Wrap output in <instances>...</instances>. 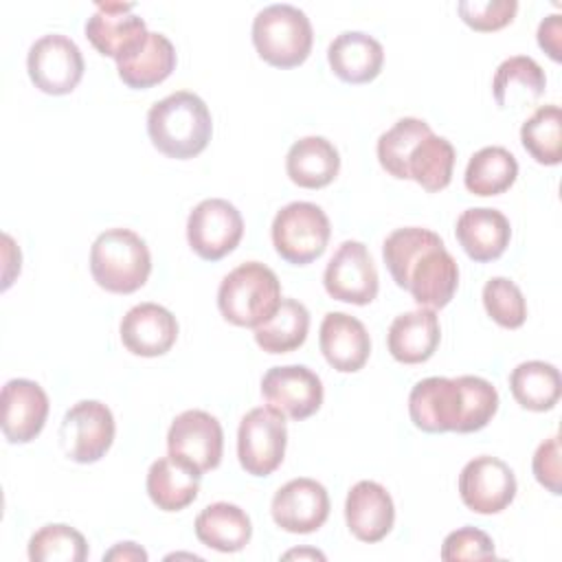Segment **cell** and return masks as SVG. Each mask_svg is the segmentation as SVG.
<instances>
[{"label": "cell", "instance_id": "cb8c5ba5", "mask_svg": "<svg viewBox=\"0 0 562 562\" xmlns=\"http://www.w3.org/2000/svg\"><path fill=\"white\" fill-rule=\"evenodd\" d=\"M327 61L334 75L345 83L373 81L384 64L382 44L362 31H345L336 35L327 48Z\"/></svg>", "mask_w": 562, "mask_h": 562}, {"label": "cell", "instance_id": "8fae6325", "mask_svg": "<svg viewBox=\"0 0 562 562\" xmlns=\"http://www.w3.org/2000/svg\"><path fill=\"white\" fill-rule=\"evenodd\" d=\"M167 448L169 454L191 463L202 474L215 470L224 450L222 424L206 411H184L169 426Z\"/></svg>", "mask_w": 562, "mask_h": 562}, {"label": "cell", "instance_id": "4dcf8cb0", "mask_svg": "<svg viewBox=\"0 0 562 562\" xmlns=\"http://www.w3.org/2000/svg\"><path fill=\"white\" fill-rule=\"evenodd\" d=\"M518 178V162L514 154L501 145L479 149L465 167V189L474 195H501Z\"/></svg>", "mask_w": 562, "mask_h": 562}, {"label": "cell", "instance_id": "277c9868", "mask_svg": "<svg viewBox=\"0 0 562 562\" xmlns=\"http://www.w3.org/2000/svg\"><path fill=\"white\" fill-rule=\"evenodd\" d=\"M252 44L259 57L274 68L301 66L312 53V22L292 4L263 7L252 20Z\"/></svg>", "mask_w": 562, "mask_h": 562}, {"label": "cell", "instance_id": "52a82bcc", "mask_svg": "<svg viewBox=\"0 0 562 562\" xmlns=\"http://www.w3.org/2000/svg\"><path fill=\"white\" fill-rule=\"evenodd\" d=\"M26 70L37 90L55 97L70 94L83 77V55L70 37L48 33L31 44Z\"/></svg>", "mask_w": 562, "mask_h": 562}, {"label": "cell", "instance_id": "d590c367", "mask_svg": "<svg viewBox=\"0 0 562 562\" xmlns=\"http://www.w3.org/2000/svg\"><path fill=\"white\" fill-rule=\"evenodd\" d=\"M430 132H432L430 125L422 119H415V116L400 119L391 130H386L378 138V160L382 169L397 180H408L406 165H408L411 151Z\"/></svg>", "mask_w": 562, "mask_h": 562}, {"label": "cell", "instance_id": "d4e9b609", "mask_svg": "<svg viewBox=\"0 0 562 562\" xmlns=\"http://www.w3.org/2000/svg\"><path fill=\"white\" fill-rule=\"evenodd\" d=\"M202 472L191 463L167 454L156 459L147 472V494L162 512H180L189 507L200 492Z\"/></svg>", "mask_w": 562, "mask_h": 562}, {"label": "cell", "instance_id": "74e56055", "mask_svg": "<svg viewBox=\"0 0 562 562\" xmlns=\"http://www.w3.org/2000/svg\"><path fill=\"white\" fill-rule=\"evenodd\" d=\"M483 305L492 321L505 329H518L527 321L525 296L507 277H492L483 285Z\"/></svg>", "mask_w": 562, "mask_h": 562}, {"label": "cell", "instance_id": "d6a6232c", "mask_svg": "<svg viewBox=\"0 0 562 562\" xmlns=\"http://www.w3.org/2000/svg\"><path fill=\"white\" fill-rule=\"evenodd\" d=\"M454 158L457 154L452 143L430 132L411 151V158L406 165L408 180H415L422 189L437 193L450 184Z\"/></svg>", "mask_w": 562, "mask_h": 562}, {"label": "cell", "instance_id": "7c38bea8", "mask_svg": "<svg viewBox=\"0 0 562 562\" xmlns=\"http://www.w3.org/2000/svg\"><path fill=\"white\" fill-rule=\"evenodd\" d=\"M261 395L290 419H307L323 404V382L305 364H285L272 367L261 378Z\"/></svg>", "mask_w": 562, "mask_h": 562}, {"label": "cell", "instance_id": "30bf717a", "mask_svg": "<svg viewBox=\"0 0 562 562\" xmlns=\"http://www.w3.org/2000/svg\"><path fill=\"white\" fill-rule=\"evenodd\" d=\"M323 285L336 301L353 305L371 303L378 296L380 281L367 246L356 239L342 241L325 268Z\"/></svg>", "mask_w": 562, "mask_h": 562}, {"label": "cell", "instance_id": "2e32d148", "mask_svg": "<svg viewBox=\"0 0 562 562\" xmlns=\"http://www.w3.org/2000/svg\"><path fill=\"white\" fill-rule=\"evenodd\" d=\"M272 520L290 533H312L329 516V494L325 485L301 476L281 485L270 503Z\"/></svg>", "mask_w": 562, "mask_h": 562}, {"label": "cell", "instance_id": "9c48e42d", "mask_svg": "<svg viewBox=\"0 0 562 562\" xmlns=\"http://www.w3.org/2000/svg\"><path fill=\"white\" fill-rule=\"evenodd\" d=\"M114 432L112 411L99 400H81L66 411L59 426V441L68 459L94 463L110 450Z\"/></svg>", "mask_w": 562, "mask_h": 562}, {"label": "cell", "instance_id": "836d02e7", "mask_svg": "<svg viewBox=\"0 0 562 562\" xmlns=\"http://www.w3.org/2000/svg\"><path fill=\"white\" fill-rule=\"evenodd\" d=\"M525 151L540 165L562 160V112L558 105H540L520 127Z\"/></svg>", "mask_w": 562, "mask_h": 562}, {"label": "cell", "instance_id": "83f0119b", "mask_svg": "<svg viewBox=\"0 0 562 562\" xmlns=\"http://www.w3.org/2000/svg\"><path fill=\"white\" fill-rule=\"evenodd\" d=\"M176 68V48L162 33H149L145 44L130 57L116 61L121 81L134 90H147L165 81Z\"/></svg>", "mask_w": 562, "mask_h": 562}, {"label": "cell", "instance_id": "4316f807", "mask_svg": "<svg viewBox=\"0 0 562 562\" xmlns=\"http://www.w3.org/2000/svg\"><path fill=\"white\" fill-rule=\"evenodd\" d=\"M193 527L202 544L222 553L241 551L252 536V525L248 514L241 507L224 501L206 505L198 514Z\"/></svg>", "mask_w": 562, "mask_h": 562}, {"label": "cell", "instance_id": "3957f363", "mask_svg": "<svg viewBox=\"0 0 562 562\" xmlns=\"http://www.w3.org/2000/svg\"><path fill=\"white\" fill-rule=\"evenodd\" d=\"M281 305V283L277 274L259 263L246 261L231 270L217 290L222 316L237 327H259Z\"/></svg>", "mask_w": 562, "mask_h": 562}, {"label": "cell", "instance_id": "d6986e66", "mask_svg": "<svg viewBox=\"0 0 562 562\" xmlns=\"http://www.w3.org/2000/svg\"><path fill=\"white\" fill-rule=\"evenodd\" d=\"M459 285V266L443 241L430 246L408 270L406 290L422 307H446Z\"/></svg>", "mask_w": 562, "mask_h": 562}, {"label": "cell", "instance_id": "44dd1931", "mask_svg": "<svg viewBox=\"0 0 562 562\" xmlns=\"http://www.w3.org/2000/svg\"><path fill=\"white\" fill-rule=\"evenodd\" d=\"M345 520L360 542H380L393 529L395 505L384 485L358 481L345 501Z\"/></svg>", "mask_w": 562, "mask_h": 562}, {"label": "cell", "instance_id": "603a6c76", "mask_svg": "<svg viewBox=\"0 0 562 562\" xmlns=\"http://www.w3.org/2000/svg\"><path fill=\"white\" fill-rule=\"evenodd\" d=\"M439 340V318L430 307H419L395 316L386 334V347L402 364L426 362L437 351Z\"/></svg>", "mask_w": 562, "mask_h": 562}, {"label": "cell", "instance_id": "8d00e7d4", "mask_svg": "<svg viewBox=\"0 0 562 562\" xmlns=\"http://www.w3.org/2000/svg\"><path fill=\"white\" fill-rule=\"evenodd\" d=\"M86 558L83 533L64 522L44 525L29 540V560L33 562H83Z\"/></svg>", "mask_w": 562, "mask_h": 562}, {"label": "cell", "instance_id": "f6af8a7d", "mask_svg": "<svg viewBox=\"0 0 562 562\" xmlns=\"http://www.w3.org/2000/svg\"><path fill=\"white\" fill-rule=\"evenodd\" d=\"M283 558H285V560H292V558H299V560H303V558H312V560H325V555H323L321 551H316V549H292V551L283 553Z\"/></svg>", "mask_w": 562, "mask_h": 562}, {"label": "cell", "instance_id": "f546056e", "mask_svg": "<svg viewBox=\"0 0 562 562\" xmlns=\"http://www.w3.org/2000/svg\"><path fill=\"white\" fill-rule=\"evenodd\" d=\"M514 400L533 413L551 411L562 395L560 371L542 360L520 362L509 375Z\"/></svg>", "mask_w": 562, "mask_h": 562}, {"label": "cell", "instance_id": "9a60e30c", "mask_svg": "<svg viewBox=\"0 0 562 562\" xmlns=\"http://www.w3.org/2000/svg\"><path fill=\"white\" fill-rule=\"evenodd\" d=\"M411 422L424 432H457L463 415V393L457 378H424L408 395Z\"/></svg>", "mask_w": 562, "mask_h": 562}, {"label": "cell", "instance_id": "f1b7e54d", "mask_svg": "<svg viewBox=\"0 0 562 562\" xmlns=\"http://www.w3.org/2000/svg\"><path fill=\"white\" fill-rule=\"evenodd\" d=\"M547 77L540 64L527 55H514L505 59L492 79V92L498 108L514 103L536 101L544 94Z\"/></svg>", "mask_w": 562, "mask_h": 562}, {"label": "cell", "instance_id": "60d3db41", "mask_svg": "<svg viewBox=\"0 0 562 562\" xmlns=\"http://www.w3.org/2000/svg\"><path fill=\"white\" fill-rule=\"evenodd\" d=\"M496 558L492 538L476 527H461L450 531L441 544V560H490Z\"/></svg>", "mask_w": 562, "mask_h": 562}, {"label": "cell", "instance_id": "5b68a950", "mask_svg": "<svg viewBox=\"0 0 562 562\" xmlns=\"http://www.w3.org/2000/svg\"><path fill=\"white\" fill-rule=\"evenodd\" d=\"M272 246L292 266L318 259L329 241L331 226L325 211L314 202H290L272 220Z\"/></svg>", "mask_w": 562, "mask_h": 562}, {"label": "cell", "instance_id": "1f68e13d", "mask_svg": "<svg viewBox=\"0 0 562 562\" xmlns=\"http://www.w3.org/2000/svg\"><path fill=\"white\" fill-rule=\"evenodd\" d=\"M310 331V312L296 299H281L279 310L259 327L255 342L268 353H288L299 349Z\"/></svg>", "mask_w": 562, "mask_h": 562}, {"label": "cell", "instance_id": "7bdbcfd3", "mask_svg": "<svg viewBox=\"0 0 562 562\" xmlns=\"http://www.w3.org/2000/svg\"><path fill=\"white\" fill-rule=\"evenodd\" d=\"M538 44L553 59H562V15L551 13L538 26Z\"/></svg>", "mask_w": 562, "mask_h": 562}, {"label": "cell", "instance_id": "f35d334b", "mask_svg": "<svg viewBox=\"0 0 562 562\" xmlns=\"http://www.w3.org/2000/svg\"><path fill=\"white\" fill-rule=\"evenodd\" d=\"M463 393V415L457 432H476L485 428L498 411V393L485 378L459 375Z\"/></svg>", "mask_w": 562, "mask_h": 562}, {"label": "cell", "instance_id": "ffe728a7", "mask_svg": "<svg viewBox=\"0 0 562 562\" xmlns=\"http://www.w3.org/2000/svg\"><path fill=\"white\" fill-rule=\"evenodd\" d=\"M318 345L325 360L340 373H356L371 353V338L362 321L345 312L325 314L318 331Z\"/></svg>", "mask_w": 562, "mask_h": 562}, {"label": "cell", "instance_id": "ee69618b", "mask_svg": "<svg viewBox=\"0 0 562 562\" xmlns=\"http://www.w3.org/2000/svg\"><path fill=\"white\" fill-rule=\"evenodd\" d=\"M103 560H116V562H145L147 551L140 549L136 542H119L110 551L103 553Z\"/></svg>", "mask_w": 562, "mask_h": 562}, {"label": "cell", "instance_id": "7a4b0ae2", "mask_svg": "<svg viewBox=\"0 0 562 562\" xmlns=\"http://www.w3.org/2000/svg\"><path fill=\"white\" fill-rule=\"evenodd\" d=\"M90 272L99 288L112 294H132L149 279V248L130 228H108L92 241Z\"/></svg>", "mask_w": 562, "mask_h": 562}, {"label": "cell", "instance_id": "484cf974", "mask_svg": "<svg viewBox=\"0 0 562 562\" xmlns=\"http://www.w3.org/2000/svg\"><path fill=\"white\" fill-rule=\"evenodd\" d=\"M288 178L303 189H323L340 171L338 149L323 136H303L285 156Z\"/></svg>", "mask_w": 562, "mask_h": 562}, {"label": "cell", "instance_id": "8992f818", "mask_svg": "<svg viewBox=\"0 0 562 562\" xmlns=\"http://www.w3.org/2000/svg\"><path fill=\"white\" fill-rule=\"evenodd\" d=\"M285 443V417L272 406H257L241 417L237 430V457L246 474H272L283 463Z\"/></svg>", "mask_w": 562, "mask_h": 562}, {"label": "cell", "instance_id": "7402d4cb", "mask_svg": "<svg viewBox=\"0 0 562 562\" xmlns=\"http://www.w3.org/2000/svg\"><path fill=\"white\" fill-rule=\"evenodd\" d=\"M454 235L472 261L487 263L498 259L509 246L512 226L498 209L479 206L465 209L457 217Z\"/></svg>", "mask_w": 562, "mask_h": 562}, {"label": "cell", "instance_id": "5bb4252c", "mask_svg": "<svg viewBox=\"0 0 562 562\" xmlns=\"http://www.w3.org/2000/svg\"><path fill=\"white\" fill-rule=\"evenodd\" d=\"M134 4L99 2L86 22V37L105 57L121 61L134 55L147 40L149 31L143 18L132 13Z\"/></svg>", "mask_w": 562, "mask_h": 562}, {"label": "cell", "instance_id": "6da1fadb", "mask_svg": "<svg viewBox=\"0 0 562 562\" xmlns=\"http://www.w3.org/2000/svg\"><path fill=\"white\" fill-rule=\"evenodd\" d=\"M147 134L167 158L189 160L202 154L211 140V112L198 94L178 90L149 108Z\"/></svg>", "mask_w": 562, "mask_h": 562}, {"label": "cell", "instance_id": "ab89813d", "mask_svg": "<svg viewBox=\"0 0 562 562\" xmlns=\"http://www.w3.org/2000/svg\"><path fill=\"white\" fill-rule=\"evenodd\" d=\"M457 11L470 29L481 33H492L507 26L514 20L518 11V2L516 0H461L457 4Z\"/></svg>", "mask_w": 562, "mask_h": 562}, {"label": "cell", "instance_id": "ba28073f", "mask_svg": "<svg viewBox=\"0 0 562 562\" xmlns=\"http://www.w3.org/2000/svg\"><path fill=\"white\" fill-rule=\"evenodd\" d=\"M244 235V220L235 204L209 198L195 204L187 220V241L204 261H220L237 248Z\"/></svg>", "mask_w": 562, "mask_h": 562}, {"label": "cell", "instance_id": "4fadbf2b", "mask_svg": "<svg viewBox=\"0 0 562 562\" xmlns=\"http://www.w3.org/2000/svg\"><path fill=\"white\" fill-rule=\"evenodd\" d=\"M516 476L512 468L490 454L474 457L459 474V496L476 514H498L516 496Z\"/></svg>", "mask_w": 562, "mask_h": 562}, {"label": "cell", "instance_id": "b9f144b4", "mask_svg": "<svg viewBox=\"0 0 562 562\" xmlns=\"http://www.w3.org/2000/svg\"><path fill=\"white\" fill-rule=\"evenodd\" d=\"M531 468H533L536 481L542 487H547L555 496L562 494V485H560V476H562V468H560V437L558 435L544 439L538 446V450L533 452Z\"/></svg>", "mask_w": 562, "mask_h": 562}, {"label": "cell", "instance_id": "e575fe53", "mask_svg": "<svg viewBox=\"0 0 562 562\" xmlns=\"http://www.w3.org/2000/svg\"><path fill=\"white\" fill-rule=\"evenodd\" d=\"M443 239L422 226H406L395 228L382 244V257L386 263L389 274L393 277L395 285L406 290V277L413 263L435 244H441Z\"/></svg>", "mask_w": 562, "mask_h": 562}, {"label": "cell", "instance_id": "e0dca14e", "mask_svg": "<svg viewBox=\"0 0 562 562\" xmlns=\"http://www.w3.org/2000/svg\"><path fill=\"white\" fill-rule=\"evenodd\" d=\"M2 435L9 443L33 441L48 417V395L44 389L26 378L9 380L2 386Z\"/></svg>", "mask_w": 562, "mask_h": 562}, {"label": "cell", "instance_id": "ac0fdd59", "mask_svg": "<svg viewBox=\"0 0 562 562\" xmlns=\"http://www.w3.org/2000/svg\"><path fill=\"white\" fill-rule=\"evenodd\" d=\"M119 334L130 353L156 358L173 347L178 338V321L158 303H138L123 316Z\"/></svg>", "mask_w": 562, "mask_h": 562}]
</instances>
